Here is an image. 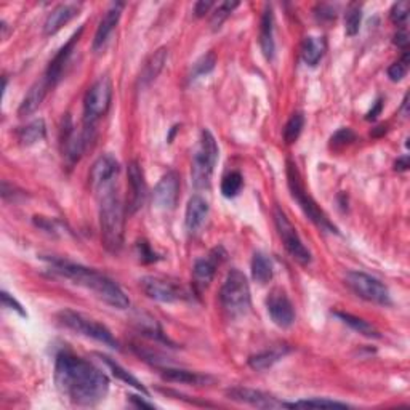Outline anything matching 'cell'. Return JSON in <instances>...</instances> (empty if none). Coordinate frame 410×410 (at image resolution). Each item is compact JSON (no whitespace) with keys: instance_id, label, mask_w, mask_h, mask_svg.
<instances>
[{"instance_id":"31","label":"cell","mask_w":410,"mask_h":410,"mask_svg":"<svg viewBox=\"0 0 410 410\" xmlns=\"http://www.w3.org/2000/svg\"><path fill=\"white\" fill-rule=\"evenodd\" d=\"M335 316L338 317V319L346 324L348 327H351L354 332H358L360 335L367 336V338H380V334H378V330L369 324L364 319H360L358 316H353L350 313H341V311H336Z\"/></svg>"},{"instance_id":"45","label":"cell","mask_w":410,"mask_h":410,"mask_svg":"<svg viewBox=\"0 0 410 410\" xmlns=\"http://www.w3.org/2000/svg\"><path fill=\"white\" fill-rule=\"evenodd\" d=\"M394 44H396L397 47L404 48V50L407 52V45H409V35H407L406 30H399V33H397V34L394 35Z\"/></svg>"},{"instance_id":"33","label":"cell","mask_w":410,"mask_h":410,"mask_svg":"<svg viewBox=\"0 0 410 410\" xmlns=\"http://www.w3.org/2000/svg\"><path fill=\"white\" fill-rule=\"evenodd\" d=\"M360 20H363V7L359 4H351L345 13V30L350 38L359 33Z\"/></svg>"},{"instance_id":"4","label":"cell","mask_w":410,"mask_h":410,"mask_svg":"<svg viewBox=\"0 0 410 410\" xmlns=\"http://www.w3.org/2000/svg\"><path fill=\"white\" fill-rule=\"evenodd\" d=\"M218 144L210 130H202L200 138L193 152V183L195 188H209L213 169L218 161Z\"/></svg>"},{"instance_id":"28","label":"cell","mask_w":410,"mask_h":410,"mask_svg":"<svg viewBox=\"0 0 410 410\" xmlns=\"http://www.w3.org/2000/svg\"><path fill=\"white\" fill-rule=\"evenodd\" d=\"M327 50V42L324 38H306L302 45V58L308 66H316Z\"/></svg>"},{"instance_id":"7","label":"cell","mask_w":410,"mask_h":410,"mask_svg":"<svg viewBox=\"0 0 410 410\" xmlns=\"http://www.w3.org/2000/svg\"><path fill=\"white\" fill-rule=\"evenodd\" d=\"M58 321L63 324L66 329H69L79 335H84L87 336V338L100 341V343L115 348V350L119 348L118 340L113 336L111 330L82 313H76V311L72 309H63L58 314Z\"/></svg>"},{"instance_id":"47","label":"cell","mask_w":410,"mask_h":410,"mask_svg":"<svg viewBox=\"0 0 410 410\" xmlns=\"http://www.w3.org/2000/svg\"><path fill=\"white\" fill-rule=\"evenodd\" d=\"M130 401L133 402V406H137V407H144V409H154L156 407L154 404L146 402L143 399H139V397H137V396H130Z\"/></svg>"},{"instance_id":"12","label":"cell","mask_w":410,"mask_h":410,"mask_svg":"<svg viewBox=\"0 0 410 410\" xmlns=\"http://www.w3.org/2000/svg\"><path fill=\"white\" fill-rule=\"evenodd\" d=\"M180 198V176L176 172L165 173L154 188L152 200L159 210H173Z\"/></svg>"},{"instance_id":"30","label":"cell","mask_w":410,"mask_h":410,"mask_svg":"<svg viewBox=\"0 0 410 410\" xmlns=\"http://www.w3.org/2000/svg\"><path fill=\"white\" fill-rule=\"evenodd\" d=\"M98 356L101 358V360L103 363H105L109 369H111V372H113V375L114 377H118L119 380H122L124 383H127V385H130V387H133L135 389H138L139 393H143L144 396H148L149 393H148V389H146V387L144 385L138 380L137 377H133L130 372H128L127 369H124V367H122L120 364H118L115 363V360H113L111 358H108V356H103V354H98Z\"/></svg>"},{"instance_id":"29","label":"cell","mask_w":410,"mask_h":410,"mask_svg":"<svg viewBox=\"0 0 410 410\" xmlns=\"http://www.w3.org/2000/svg\"><path fill=\"white\" fill-rule=\"evenodd\" d=\"M273 263L268 258V255L263 252H255L252 258V278L255 283L268 284L273 279Z\"/></svg>"},{"instance_id":"5","label":"cell","mask_w":410,"mask_h":410,"mask_svg":"<svg viewBox=\"0 0 410 410\" xmlns=\"http://www.w3.org/2000/svg\"><path fill=\"white\" fill-rule=\"evenodd\" d=\"M220 302L231 317L244 316L250 309V287L246 274L239 269H231L220 290Z\"/></svg>"},{"instance_id":"36","label":"cell","mask_w":410,"mask_h":410,"mask_svg":"<svg viewBox=\"0 0 410 410\" xmlns=\"http://www.w3.org/2000/svg\"><path fill=\"white\" fill-rule=\"evenodd\" d=\"M244 185L242 175L239 172H231L223 178L222 181V193L224 198H236V195L241 193Z\"/></svg>"},{"instance_id":"39","label":"cell","mask_w":410,"mask_h":410,"mask_svg":"<svg viewBox=\"0 0 410 410\" xmlns=\"http://www.w3.org/2000/svg\"><path fill=\"white\" fill-rule=\"evenodd\" d=\"M407 71H409V53L406 52V53H404L402 59L396 61L394 64L389 66L388 77H389L393 82H399V81H402L404 77L407 76Z\"/></svg>"},{"instance_id":"11","label":"cell","mask_w":410,"mask_h":410,"mask_svg":"<svg viewBox=\"0 0 410 410\" xmlns=\"http://www.w3.org/2000/svg\"><path fill=\"white\" fill-rule=\"evenodd\" d=\"M266 308L271 321L278 327L287 329L295 321V309L287 293L280 289H274L266 298Z\"/></svg>"},{"instance_id":"48","label":"cell","mask_w":410,"mask_h":410,"mask_svg":"<svg viewBox=\"0 0 410 410\" xmlns=\"http://www.w3.org/2000/svg\"><path fill=\"white\" fill-rule=\"evenodd\" d=\"M382 108H383V103H382V100H378V101L375 103V108H373L372 111H370L369 114H367V120H375L377 115L380 114Z\"/></svg>"},{"instance_id":"37","label":"cell","mask_w":410,"mask_h":410,"mask_svg":"<svg viewBox=\"0 0 410 410\" xmlns=\"http://www.w3.org/2000/svg\"><path fill=\"white\" fill-rule=\"evenodd\" d=\"M237 7H239V2H223V4H220L218 7L215 8V11H213V15H212V21H210L212 29L217 30V29L222 28V24L226 21V18H228Z\"/></svg>"},{"instance_id":"24","label":"cell","mask_w":410,"mask_h":410,"mask_svg":"<svg viewBox=\"0 0 410 410\" xmlns=\"http://www.w3.org/2000/svg\"><path fill=\"white\" fill-rule=\"evenodd\" d=\"M50 89H52V85L48 84L45 77H42L40 81L35 82L33 87L29 89L28 95L24 96V100L20 105V109H18V114H20L21 118H24V115H29V114L38 111L39 106L42 105V103H44L48 90Z\"/></svg>"},{"instance_id":"20","label":"cell","mask_w":410,"mask_h":410,"mask_svg":"<svg viewBox=\"0 0 410 410\" xmlns=\"http://www.w3.org/2000/svg\"><path fill=\"white\" fill-rule=\"evenodd\" d=\"M209 217V204L200 195H193L186 205V215H185V226L188 234L195 236L198 232L204 228Z\"/></svg>"},{"instance_id":"22","label":"cell","mask_w":410,"mask_h":410,"mask_svg":"<svg viewBox=\"0 0 410 410\" xmlns=\"http://www.w3.org/2000/svg\"><path fill=\"white\" fill-rule=\"evenodd\" d=\"M79 10H81V5L79 4H59L58 7L53 8L52 13L47 16L44 24L45 35L57 34L61 28L74 20L79 15Z\"/></svg>"},{"instance_id":"41","label":"cell","mask_w":410,"mask_h":410,"mask_svg":"<svg viewBox=\"0 0 410 410\" xmlns=\"http://www.w3.org/2000/svg\"><path fill=\"white\" fill-rule=\"evenodd\" d=\"M354 139H356V135H354L350 128H341L340 132H336L332 137V144L345 146L348 143L354 142Z\"/></svg>"},{"instance_id":"23","label":"cell","mask_w":410,"mask_h":410,"mask_svg":"<svg viewBox=\"0 0 410 410\" xmlns=\"http://www.w3.org/2000/svg\"><path fill=\"white\" fill-rule=\"evenodd\" d=\"M260 47L265 58L271 61L276 52V44H274V15L271 5H265L260 23Z\"/></svg>"},{"instance_id":"17","label":"cell","mask_w":410,"mask_h":410,"mask_svg":"<svg viewBox=\"0 0 410 410\" xmlns=\"http://www.w3.org/2000/svg\"><path fill=\"white\" fill-rule=\"evenodd\" d=\"M128 204H127V212L135 213L139 210L144 204L146 199V181L143 170L139 167V164L137 161H132L128 164Z\"/></svg>"},{"instance_id":"46","label":"cell","mask_w":410,"mask_h":410,"mask_svg":"<svg viewBox=\"0 0 410 410\" xmlns=\"http://www.w3.org/2000/svg\"><path fill=\"white\" fill-rule=\"evenodd\" d=\"M409 167H410V164H409V157L407 156L397 159L396 164H394V169L397 170V172H406Z\"/></svg>"},{"instance_id":"42","label":"cell","mask_w":410,"mask_h":410,"mask_svg":"<svg viewBox=\"0 0 410 410\" xmlns=\"http://www.w3.org/2000/svg\"><path fill=\"white\" fill-rule=\"evenodd\" d=\"M2 303L5 308H8V309H13L16 311L18 314L23 316V317H26V311L23 309V306L16 302V300L10 295V293L7 292H2Z\"/></svg>"},{"instance_id":"14","label":"cell","mask_w":410,"mask_h":410,"mask_svg":"<svg viewBox=\"0 0 410 410\" xmlns=\"http://www.w3.org/2000/svg\"><path fill=\"white\" fill-rule=\"evenodd\" d=\"M119 175V162L111 154H105L96 159L90 170V183L95 191H101L108 186L115 185V178Z\"/></svg>"},{"instance_id":"38","label":"cell","mask_w":410,"mask_h":410,"mask_svg":"<svg viewBox=\"0 0 410 410\" xmlns=\"http://www.w3.org/2000/svg\"><path fill=\"white\" fill-rule=\"evenodd\" d=\"M217 64V57L215 53L210 52L202 57L198 63L194 64V72H193V79L195 77H202V76H207L209 72L213 71V67Z\"/></svg>"},{"instance_id":"18","label":"cell","mask_w":410,"mask_h":410,"mask_svg":"<svg viewBox=\"0 0 410 410\" xmlns=\"http://www.w3.org/2000/svg\"><path fill=\"white\" fill-rule=\"evenodd\" d=\"M122 10H124V4H120V2H115L108 8L105 16H103V20L100 21V24H98V29L95 33L93 52H100L105 48L109 38H111L114 28L118 26V23L122 16Z\"/></svg>"},{"instance_id":"3","label":"cell","mask_w":410,"mask_h":410,"mask_svg":"<svg viewBox=\"0 0 410 410\" xmlns=\"http://www.w3.org/2000/svg\"><path fill=\"white\" fill-rule=\"evenodd\" d=\"M100 198V226L103 246L111 254H118L124 244L125 209L115 185L98 191Z\"/></svg>"},{"instance_id":"6","label":"cell","mask_w":410,"mask_h":410,"mask_svg":"<svg viewBox=\"0 0 410 410\" xmlns=\"http://www.w3.org/2000/svg\"><path fill=\"white\" fill-rule=\"evenodd\" d=\"M287 178H289V188H290L292 198L298 202V205L302 207L304 215L322 231L335 232V234H338L335 224L330 223V220L327 218L326 213L319 209V205L316 204L314 199L304 191V186L302 183V178H300L297 165H293L292 162H289V165H287Z\"/></svg>"},{"instance_id":"25","label":"cell","mask_w":410,"mask_h":410,"mask_svg":"<svg viewBox=\"0 0 410 410\" xmlns=\"http://www.w3.org/2000/svg\"><path fill=\"white\" fill-rule=\"evenodd\" d=\"M167 58H169L167 48H159L154 55H151L149 59L146 61L143 66L142 74H139V84H142V87H148L151 82L156 81L157 76L161 74V71L164 69L165 63H167Z\"/></svg>"},{"instance_id":"32","label":"cell","mask_w":410,"mask_h":410,"mask_svg":"<svg viewBox=\"0 0 410 410\" xmlns=\"http://www.w3.org/2000/svg\"><path fill=\"white\" fill-rule=\"evenodd\" d=\"M45 133H47L45 122L39 119V120L30 122V124L26 127L20 128V130H18V139H20V143L23 146H30V144H35L38 142H40V139H44Z\"/></svg>"},{"instance_id":"15","label":"cell","mask_w":410,"mask_h":410,"mask_svg":"<svg viewBox=\"0 0 410 410\" xmlns=\"http://www.w3.org/2000/svg\"><path fill=\"white\" fill-rule=\"evenodd\" d=\"M139 287L146 297L161 303H175L181 298V290L178 287L161 278L146 276L139 280Z\"/></svg>"},{"instance_id":"8","label":"cell","mask_w":410,"mask_h":410,"mask_svg":"<svg viewBox=\"0 0 410 410\" xmlns=\"http://www.w3.org/2000/svg\"><path fill=\"white\" fill-rule=\"evenodd\" d=\"M345 283L358 297L367 300V302L380 306H389L393 303L388 287L382 280L370 276V274L363 271H350L346 273Z\"/></svg>"},{"instance_id":"1","label":"cell","mask_w":410,"mask_h":410,"mask_svg":"<svg viewBox=\"0 0 410 410\" xmlns=\"http://www.w3.org/2000/svg\"><path fill=\"white\" fill-rule=\"evenodd\" d=\"M55 383L59 393L77 406L91 407L105 399L109 378L89 360L72 353H59L55 364Z\"/></svg>"},{"instance_id":"35","label":"cell","mask_w":410,"mask_h":410,"mask_svg":"<svg viewBox=\"0 0 410 410\" xmlns=\"http://www.w3.org/2000/svg\"><path fill=\"white\" fill-rule=\"evenodd\" d=\"M303 127H304V118H303V114H300V113H295L292 115V118L289 119V122L285 124V128H284V139H285V143H295L298 137H300V133H302L303 130Z\"/></svg>"},{"instance_id":"13","label":"cell","mask_w":410,"mask_h":410,"mask_svg":"<svg viewBox=\"0 0 410 410\" xmlns=\"http://www.w3.org/2000/svg\"><path fill=\"white\" fill-rule=\"evenodd\" d=\"M226 394L229 396V399L241 402V404H249L252 407H258V409H283L287 407L289 409V402H283L279 401L278 397H274L268 393H263V391L258 389H252V388H231L226 391Z\"/></svg>"},{"instance_id":"44","label":"cell","mask_w":410,"mask_h":410,"mask_svg":"<svg viewBox=\"0 0 410 410\" xmlns=\"http://www.w3.org/2000/svg\"><path fill=\"white\" fill-rule=\"evenodd\" d=\"M212 7H213V2H210V0H207V2L202 0V2H198L194 5V13H195V16L200 18V16H204L205 13H209Z\"/></svg>"},{"instance_id":"2","label":"cell","mask_w":410,"mask_h":410,"mask_svg":"<svg viewBox=\"0 0 410 410\" xmlns=\"http://www.w3.org/2000/svg\"><path fill=\"white\" fill-rule=\"evenodd\" d=\"M52 269L59 276L72 280V284L81 285L84 289L95 293L101 302L113 306L115 309H127L130 306V300L127 298L124 290L109 279L105 274L91 269L87 266L77 265V263L61 260V258H48Z\"/></svg>"},{"instance_id":"10","label":"cell","mask_w":410,"mask_h":410,"mask_svg":"<svg viewBox=\"0 0 410 410\" xmlns=\"http://www.w3.org/2000/svg\"><path fill=\"white\" fill-rule=\"evenodd\" d=\"M274 223H276L278 234L284 244L287 254H289L293 260L298 261L300 265H309L311 263L309 250L304 247V244L302 239H300L295 226L290 223V220L287 218L285 213L280 209L274 210Z\"/></svg>"},{"instance_id":"26","label":"cell","mask_w":410,"mask_h":410,"mask_svg":"<svg viewBox=\"0 0 410 410\" xmlns=\"http://www.w3.org/2000/svg\"><path fill=\"white\" fill-rule=\"evenodd\" d=\"M161 375L164 380H167V382L195 385V387H202V385L213 382V378L209 375H202V373L185 370V369H172V367L161 369Z\"/></svg>"},{"instance_id":"16","label":"cell","mask_w":410,"mask_h":410,"mask_svg":"<svg viewBox=\"0 0 410 410\" xmlns=\"http://www.w3.org/2000/svg\"><path fill=\"white\" fill-rule=\"evenodd\" d=\"M224 256L226 254L223 252V249L217 247L212 250L207 258H200L194 263L193 276H194V284L199 290L207 289V287L210 285L213 278H215L217 268L222 265Z\"/></svg>"},{"instance_id":"34","label":"cell","mask_w":410,"mask_h":410,"mask_svg":"<svg viewBox=\"0 0 410 410\" xmlns=\"http://www.w3.org/2000/svg\"><path fill=\"white\" fill-rule=\"evenodd\" d=\"M334 407H350L345 402L338 401H330V399H319V397H314V399H306V401H297V402H289V409H334Z\"/></svg>"},{"instance_id":"49","label":"cell","mask_w":410,"mask_h":410,"mask_svg":"<svg viewBox=\"0 0 410 410\" xmlns=\"http://www.w3.org/2000/svg\"><path fill=\"white\" fill-rule=\"evenodd\" d=\"M407 105H409V95L404 96V101H402V114H404V118H407Z\"/></svg>"},{"instance_id":"43","label":"cell","mask_w":410,"mask_h":410,"mask_svg":"<svg viewBox=\"0 0 410 410\" xmlns=\"http://www.w3.org/2000/svg\"><path fill=\"white\" fill-rule=\"evenodd\" d=\"M137 249H138L139 258H142L143 261H154V260H156V254L152 252L148 244H146L144 241H143V242H138Z\"/></svg>"},{"instance_id":"40","label":"cell","mask_w":410,"mask_h":410,"mask_svg":"<svg viewBox=\"0 0 410 410\" xmlns=\"http://www.w3.org/2000/svg\"><path fill=\"white\" fill-rule=\"evenodd\" d=\"M391 21L397 26H402L404 23L407 21L409 18V2H397L393 5V8H391Z\"/></svg>"},{"instance_id":"21","label":"cell","mask_w":410,"mask_h":410,"mask_svg":"<svg viewBox=\"0 0 410 410\" xmlns=\"http://www.w3.org/2000/svg\"><path fill=\"white\" fill-rule=\"evenodd\" d=\"M93 128V125L85 124V128L82 132H77L74 127H67L66 135H64V156L71 164L77 162L81 156L84 154L85 146L90 139V130Z\"/></svg>"},{"instance_id":"27","label":"cell","mask_w":410,"mask_h":410,"mask_svg":"<svg viewBox=\"0 0 410 410\" xmlns=\"http://www.w3.org/2000/svg\"><path fill=\"white\" fill-rule=\"evenodd\" d=\"M289 346L285 345H280V346H274V348H269L266 351H261L258 354H255L249 359V365L252 367L254 370H266V369H271V367L279 363L280 359H283L287 353H289Z\"/></svg>"},{"instance_id":"19","label":"cell","mask_w":410,"mask_h":410,"mask_svg":"<svg viewBox=\"0 0 410 410\" xmlns=\"http://www.w3.org/2000/svg\"><path fill=\"white\" fill-rule=\"evenodd\" d=\"M82 30H84V28L79 29V33H76L74 35H72V38L69 39V42H67L64 47H61V50L57 55H55V58L50 61V64H48L44 77L47 79L48 84L52 85V89L61 81V77H63L64 66L67 63V59H69L72 50H74V47L79 42V38H81Z\"/></svg>"},{"instance_id":"9","label":"cell","mask_w":410,"mask_h":410,"mask_svg":"<svg viewBox=\"0 0 410 410\" xmlns=\"http://www.w3.org/2000/svg\"><path fill=\"white\" fill-rule=\"evenodd\" d=\"M113 100V84L108 77H101L89 89L84 98L85 124L93 125L108 113Z\"/></svg>"}]
</instances>
